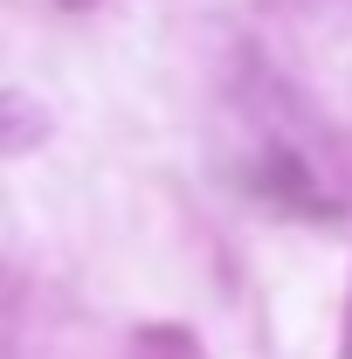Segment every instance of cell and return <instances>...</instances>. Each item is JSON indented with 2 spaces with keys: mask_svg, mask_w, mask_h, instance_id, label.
<instances>
[{
  "mask_svg": "<svg viewBox=\"0 0 352 359\" xmlns=\"http://www.w3.org/2000/svg\"><path fill=\"white\" fill-rule=\"evenodd\" d=\"M249 187H256V194H269V201H283V208H311V215H332V201H325V194L311 187V166H297L290 152H276V159H263Z\"/></svg>",
  "mask_w": 352,
  "mask_h": 359,
  "instance_id": "1",
  "label": "cell"
},
{
  "mask_svg": "<svg viewBox=\"0 0 352 359\" xmlns=\"http://www.w3.org/2000/svg\"><path fill=\"white\" fill-rule=\"evenodd\" d=\"M42 132H48V111H42V104H28L21 90H0V159L42 145Z\"/></svg>",
  "mask_w": 352,
  "mask_h": 359,
  "instance_id": "2",
  "label": "cell"
},
{
  "mask_svg": "<svg viewBox=\"0 0 352 359\" xmlns=\"http://www.w3.org/2000/svg\"><path fill=\"white\" fill-rule=\"evenodd\" d=\"M69 7H83V0H69Z\"/></svg>",
  "mask_w": 352,
  "mask_h": 359,
  "instance_id": "3",
  "label": "cell"
}]
</instances>
